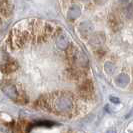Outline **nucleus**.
<instances>
[{
    "instance_id": "nucleus-1",
    "label": "nucleus",
    "mask_w": 133,
    "mask_h": 133,
    "mask_svg": "<svg viewBox=\"0 0 133 133\" xmlns=\"http://www.w3.org/2000/svg\"><path fill=\"white\" fill-rule=\"evenodd\" d=\"M36 104L45 111H51L60 115H68L74 110L75 99L69 92H56L42 96L37 100Z\"/></svg>"
},
{
    "instance_id": "nucleus-2",
    "label": "nucleus",
    "mask_w": 133,
    "mask_h": 133,
    "mask_svg": "<svg viewBox=\"0 0 133 133\" xmlns=\"http://www.w3.org/2000/svg\"><path fill=\"white\" fill-rule=\"evenodd\" d=\"M67 60L69 63H71L73 66H86L87 58L84 54L80 51L77 47L74 45H68L67 46Z\"/></svg>"
},
{
    "instance_id": "nucleus-3",
    "label": "nucleus",
    "mask_w": 133,
    "mask_h": 133,
    "mask_svg": "<svg viewBox=\"0 0 133 133\" xmlns=\"http://www.w3.org/2000/svg\"><path fill=\"white\" fill-rule=\"evenodd\" d=\"M1 89L9 98H11L12 100H15V101H18L20 103L23 102V96L24 95L23 94L21 95L19 93V91L17 90L16 86L14 84H12L11 82L4 81L3 83H1Z\"/></svg>"
},
{
    "instance_id": "nucleus-4",
    "label": "nucleus",
    "mask_w": 133,
    "mask_h": 133,
    "mask_svg": "<svg viewBox=\"0 0 133 133\" xmlns=\"http://www.w3.org/2000/svg\"><path fill=\"white\" fill-rule=\"evenodd\" d=\"M29 32L26 30H19V29H15L13 32L11 33L10 36V41H11V45L15 47H22L25 45L27 40L29 39Z\"/></svg>"
},
{
    "instance_id": "nucleus-5",
    "label": "nucleus",
    "mask_w": 133,
    "mask_h": 133,
    "mask_svg": "<svg viewBox=\"0 0 133 133\" xmlns=\"http://www.w3.org/2000/svg\"><path fill=\"white\" fill-rule=\"evenodd\" d=\"M78 92L79 95L84 98V99H88V98H91L94 92V87L92 81L89 79L84 80L81 84H80L79 88H78Z\"/></svg>"
},
{
    "instance_id": "nucleus-6",
    "label": "nucleus",
    "mask_w": 133,
    "mask_h": 133,
    "mask_svg": "<svg viewBox=\"0 0 133 133\" xmlns=\"http://www.w3.org/2000/svg\"><path fill=\"white\" fill-rule=\"evenodd\" d=\"M105 42V35L102 32H96L89 38V43L92 46H101Z\"/></svg>"
},
{
    "instance_id": "nucleus-7",
    "label": "nucleus",
    "mask_w": 133,
    "mask_h": 133,
    "mask_svg": "<svg viewBox=\"0 0 133 133\" xmlns=\"http://www.w3.org/2000/svg\"><path fill=\"white\" fill-rule=\"evenodd\" d=\"M93 29L94 27L92 25V23H90V22H82L81 24L79 25L78 27V30H79L80 34L83 36V37H87V36H89L90 34L93 32Z\"/></svg>"
},
{
    "instance_id": "nucleus-8",
    "label": "nucleus",
    "mask_w": 133,
    "mask_h": 133,
    "mask_svg": "<svg viewBox=\"0 0 133 133\" xmlns=\"http://www.w3.org/2000/svg\"><path fill=\"white\" fill-rule=\"evenodd\" d=\"M1 69L4 73H11L18 68V64L15 61H6L3 65H1Z\"/></svg>"
},
{
    "instance_id": "nucleus-9",
    "label": "nucleus",
    "mask_w": 133,
    "mask_h": 133,
    "mask_svg": "<svg viewBox=\"0 0 133 133\" xmlns=\"http://www.w3.org/2000/svg\"><path fill=\"white\" fill-rule=\"evenodd\" d=\"M67 74H68V77L70 79H73V80L80 79L84 75V73L82 72V70H80L78 68H75V67L67 69Z\"/></svg>"
},
{
    "instance_id": "nucleus-10",
    "label": "nucleus",
    "mask_w": 133,
    "mask_h": 133,
    "mask_svg": "<svg viewBox=\"0 0 133 133\" xmlns=\"http://www.w3.org/2000/svg\"><path fill=\"white\" fill-rule=\"evenodd\" d=\"M80 13H81V9L78 5H73L69 8L68 10V19L69 20H75L79 17Z\"/></svg>"
},
{
    "instance_id": "nucleus-11",
    "label": "nucleus",
    "mask_w": 133,
    "mask_h": 133,
    "mask_svg": "<svg viewBox=\"0 0 133 133\" xmlns=\"http://www.w3.org/2000/svg\"><path fill=\"white\" fill-rule=\"evenodd\" d=\"M109 26L111 27L114 31H117L120 27H121V21L114 14H111L109 16Z\"/></svg>"
},
{
    "instance_id": "nucleus-12",
    "label": "nucleus",
    "mask_w": 133,
    "mask_h": 133,
    "mask_svg": "<svg viewBox=\"0 0 133 133\" xmlns=\"http://www.w3.org/2000/svg\"><path fill=\"white\" fill-rule=\"evenodd\" d=\"M56 45L59 48H61V49H66L67 46L69 45V41L66 38V36L60 34L56 38Z\"/></svg>"
},
{
    "instance_id": "nucleus-13",
    "label": "nucleus",
    "mask_w": 133,
    "mask_h": 133,
    "mask_svg": "<svg viewBox=\"0 0 133 133\" xmlns=\"http://www.w3.org/2000/svg\"><path fill=\"white\" fill-rule=\"evenodd\" d=\"M128 83H129V77H128L127 74L121 73L117 76V78H116V84L117 85H119L120 87H124L126 86Z\"/></svg>"
},
{
    "instance_id": "nucleus-14",
    "label": "nucleus",
    "mask_w": 133,
    "mask_h": 133,
    "mask_svg": "<svg viewBox=\"0 0 133 133\" xmlns=\"http://www.w3.org/2000/svg\"><path fill=\"white\" fill-rule=\"evenodd\" d=\"M105 70H106L107 73H112L114 70V65L111 62H107L105 64Z\"/></svg>"
},
{
    "instance_id": "nucleus-15",
    "label": "nucleus",
    "mask_w": 133,
    "mask_h": 133,
    "mask_svg": "<svg viewBox=\"0 0 133 133\" xmlns=\"http://www.w3.org/2000/svg\"><path fill=\"white\" fill-rule=\"evenodd\" d=\"M36 125H39V126H43V127H51V126H53V122L42 121V122H38Z\"/></svg>"
},
{
    "instance_id": "nucleus-16",
    "label": "nucleus",
    "mask_w": 133,
    "mask_h": 133,
    "mask_svg": "<svg viewBox=\"0 0 133 133\" xmlns=\"http://www.w3.org/2000/svg\"><path fill=\"white\" fill-rule=\"evenodd\" d=\"M110 99H111V100H113V101H115L114 103H118V102H119V100H118V99H116V98H114V97H111Z\"/></svg>"
},
{
    "instance_id": "nucleus-17",
    "label": "nucleus",
    "mask_w": 133,
    "mask_h": 133,
    "mask_svg": "<svg viewBox=\"0 0 133 133\" xmlns=\"http://www.w3.org/2000/svg\"><path fill=\"white\" fill-rule=\"evenodd\" d=\"M5 3H7V0H0V5L5 4Z\"/></svg>"
},
{
    "instance_id": "nucleus-18",
    "label": "nucleus",
    "mask_w": 133,
    "mask_h": 133,
    "mask_svg": "<svg viewBox=\"0 0 133 133\" xmlns=\"http://www.w3.org/2000/svg\"><path fill=\"white\" fill-rule=\"evenodd\" d=\"M121 2H123V3H125V2H127V1H129V0H120Z\"/></svg>"
},
{
    "instance_id": "nucleus-19",
    "label": "nucleus",
    "mask_w": 133,
    "mask_h": 133,
    "mask_svg": "<svg viewBox=\"0 0 133 133\" xmlns=\"http://www.w3.org/2000/svg\"><path fill=\"white\" fill-rule=\"evenodd\" d=\"M0 24H1V19H0Z\"/></svg>"
}]
</instances>
